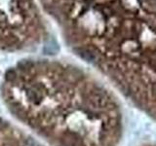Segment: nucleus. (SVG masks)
Instances as JSON below:
<instances>
[{"label":"nucleus","instance_id":"7ed1b4c3","mask_svg":"<svg viewBox=\"0 0 156 146\" xmlns=\"http://www.w3.org/2000/svg\"><path fill=\"white\" fill-rule=\"evenodd\" d=\"M143 146H156V143H149V144H145Z\"/></svg>","mask_w":156,"mask_h":146},{"label":"nucleus","instance_id":"f257e3e1","mask_svg":"<svg viewBox=\"0 0 156 146\" xmlns=\"http://www.w3.org/2000/svg\"><path fill=\"white\" fill-rule=\"evenodd\" d=\"M2 99L14 117L50 146H119L124 133L113 92L82 71L28 63L8 71Z\"/></svg>","mask_w":156,"mask_h":146},{"label":"nucleus","instance_id":"f03ea898","mask_svg":"<svg viewBox=\"0 0 156 146\" xmlns=\"http://www.w3.org/2000/svg\"><path fill=\"white\" fill-rule=\"evenodd\" d=\"M0 146H43L10 122L0 118Z\"/></svg>","mask_w":156,"mask_h":146}]
</instances>
